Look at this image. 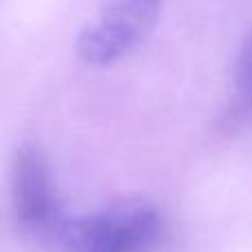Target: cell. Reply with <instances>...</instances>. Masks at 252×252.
<instances>
[{"mask_svg":"<svg viewBox=\"0 0 252 252\" xmlns=\"http://www.w3.org/2000/svg\"><path fill=\"white\" fill-rule=\"evenodd\" d=\"M166 232L164 213L144 197L115 199L91 213H69L49 252H153Z\"/></svg>","mask_w":252,"mask_h":252,"instance_id":"6da1fadb","label":"cell"},{"mask_svg":"<svg viewBox=\"0 0 252 252\" xmlns=\"http://www.w3.org/2000/svg\"><path fill=\"white\" fill-rule=\"evenodd\" d=\"M164 0H106L80 31L75 53L89 66H111L133 53L155 29Z\"/></svg>","mask_w":252,"mask_h":252,"instance_id":"3957f363","label":"cell"},{"mask_svg":"<svg viewBox=\"0 0 252 252\" xmlns=\"http://www.w3.org/2000/svg\"><path fill=\"white\" fill-rule=\"evenodd\" d=\"M11 217L18 232L38 246H47L66 213L58 195L49 155L40 142L25 139L11 157Z\"/></svg>","mask_w":252,"mask_h":252,"instance_id":"7a4b0ae2","label":"cell"},{"mask_svg":"<svg viewBox=\"0 0 252 252\" xmlns=\"http://www.w3.org/2000/svg\"><path fill=\"white\" fill-rule=\"evenodd\" d=\"M235 109L252 122V33L246 38L235 64Z\"/></svg>","mask_w":252,"mask_h":252,"instance_id":"277c9868","label":"cell"}]
</instances>
